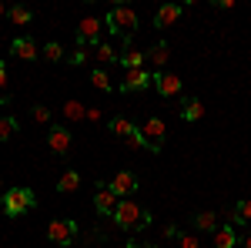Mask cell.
Returning a JSON list of instances; mask_svg holds the SVG:
<instances>
[{
    "mask_svg": "<svg viewBox=\"0 0 251 248\" xmlns=\"http://www.w3.org/2000/svg\"><path fill=\"white\" fill-rule=\"evenodd\" d=\"M114 221H117V228H124V231H137V228H144V225H151V215L141 208L137 201L121 198L114 208Z\"/></svg>",
    "mask_w": 251,
    "mask_h": 248,
    "instance_id": "obj_1",
    "label": "cell"
},
{
    "mask_svg": "<svg viewBox=\"0 0 251 248\" xmlns=\"http://www.w3.org/2000/svg\"><path fill=\"white\" fill-rule=\"evenodd\" d=\"M104 24H107V30L114 37H124V47H127L131 44V34L137 30V14L131 7H114V10H107Z\"/></svg>",
    "mask_w": 251,
    "mask_h": 248,
    "instance_id": "obj_2",
    "label": "cell"
},
{
    "mask_svg": "<svg viewBox=\"0 0 251 248\" xmlns=\"http://www.w3.org/2000/svg\"><path fill=\"white\" fill-rule=\"evenodd\" d=\"M3 211L10 215V218H20L24 211H30V208H37V194L30 188H10V191H3Z\"/></svg>",
    "mask_w": 251,
    "mask_h": 248,
    "instance_id": "obj_3",
    "label": "cell"
},
{
    "mask_svg": "<svg viewBox=\"0 0 251 248\" xmlns=\"http://www.w3.org/2000/svg\"><path fill=\"white\" fill-rule=\"evenodd\" d=\"M47 238H50L54 245H60V248L74 245V238H77V221H67V218L50 221V225H47Z\"/></svg>",
    "mask_w": 251,
    "mask_h": 248,
    "instance_id": "obj_4",
    "label": "cell"
},
{
    "mask_svg": "<svg viewBox=\"0 0 251 248\" xmlns=\"http://www.w3.org/2000/svg\"><path fill=\"white\" fill-rule=\"evenodd\" d=\"M141 134H144V144H148L151 151H161V148H164V138H168V124H164L161 117H148V121L141 124Z\"/></svg>",
    "mask_w": 251,
    "mask_h": 248,
    "instance_id": "obj_5",
    "label": "cell"
},
{
    "mask_svg": "<svg viewBox=\"0 0 251 248\" xmlns=\"http://www.w3.org/2000/svg\"><path fill=\"white\" fill-rule=\"evenodd\" d=\"M151 84H154V77L148 74L144 67H137V71H124L121 91H124V94H137V91H144V87H151Z\"/></svg>",
    "mask_w": 251,
    "mask_h": 248,
    "instance_id": "obj_6",
    "label": "cell"
},
{
    "mask_svg": "<svg viewBox=\"0 0 251 248\" xmlns=\"http://www.w3.org/2000/svg\"><path fill=\"white\" fill-rule=\"evenodd\" d=\"M107 188L114 191L117 198H127L131 191H137V174L134 171H117L111 181H107Z\"/></svg>",
    "mask_w": 251,
    "mask_h": 248,
    "instance_id": "obj_7",
    "label": "cell"
},
{
    "mask_svg": "<svg viewBox=\"0 0 251 248\" xmlns=\"http://www.w3.org/2000/svg\"><path fill=\"white\" fill-rule=\"evenodd\" d=\"M181 14H184L181 3H164V7H157V14H154V27H157V30H168L171 24H177Z\"/></svg>",
    "mask_w": 251,
    "mask_h": 248,
    "instance_id": "obj_8",
    "label": "cell"
},
{
    "mask_svg": "<svg viewBox=\"0 0 251 248\" xmlns=\"http://www.w3.org/2000/svg\"><path fill=\"white\" fill-rule=\"evenodd\" d=\"M47 144H50V151L67 154L71 151V131H67L64 124H54V128L47 131Z\"/></svg>",
    "mask_w": 251,
    "mask_h": 248,
    "instance_id": "obj_9",
    "label": "cell"
},
{
    "mask_svg": "<svg viewBox=\"0 0 251 248\" xmlns=\"http://www.w3.org/2000/svg\"><path fill=\"white\" fill-rule=\"evenodd\" d=\"M117 198L114 191L107 188V185H97V194H94V208L100 211V215H114V208H117Z\"/></svg>",
    "mask_w": 251,
    "mask_h": 248,
    "instance_id": "obj_10",
    "label": "cell"
},
{
    "mask_svg": "<svg viewBox=\"0 0 251 248\" xmlns=\"http://www.w3.org/2000/svg\"><path fill=\"white\" fill-rule=\"evenodd\" d=\"M97 37H100V20L97 17H84L77 24V44H94L97 47Z\"/></svg>",
    "mask_w": 251,
    "mask_h": 248,
    "instance_id": "obj_11",
    "label": "cell"
},
{
    "mask_svg": "<svg viewBox=\"0 0 251 248\" xmlns=\"http://www.w3.org/2000/svg\"><path fill=\"white\" fill-rule=\"evenodd\" d=\"M154 87H157V94H161V97H177V94H181V77L164 71V74L154 77Z\"/></svg>",
    "mask_w": 251,
    "mask_h": 248,
    "instance_id": "obj_12",
    "label": "cell"
},
{
    "mask_svg": "<svg viewBox=\"0 0 251 248\" xmlns=\"http://www.w3.org/2000/svg\"><path fill=\"white\" fill-rule=\"evenodd\" d=\"M10 51H14V54H17L20 60H34V57H37V44H34L30 37H17Z\"/></svg>",
    "mask_w": 251,
    "mask_h": 248,
    "instance_id": "obj_13",
    "label": "cell"
},
{
    "mask_svg": "<svg viewBox=\"0 0 251 248\" xmlns=\"http://www.w3.org/2000/svg\"><path fill=\"white\" fill-rule=\"evenodd\" d=\"M121 64H124V71H137V67H144V51H134V47L127 44L124 54H121Z\"/></svg>",
    "mask_w": 251,
    "mask_h": 248,
    "instance_id": "obj_14",
    "label": "cell"
},
{
    "mask_svg": "<svg viewBox=\"0 0 251 248\" xmlns=\"http://www.w3.org/2000/svg\"><path fill=\"white\" fill-rule=\"evenodd\" d=\"M238 245V235H234V225H225V228L214 231V248H234Z\"/></svg>",
    "mask_w": 251,
    "mask_h": 248,
    "instance_id": "obj_15",
    "label": "cell"
},
{
    "mask_svg": "<svg viewBox=\"0 0 251 248\" xmlns=\"http://www.w3.org/2000/svg\"><path fill=\"white\" fill-rule=\"evenodd\" d=\"M201 114H204V104H201L198 97H191V101H184V108H181V117H184L188 124H194V121H201Z\"/></svg>",
    "mask_w": 251,
    "mask_h": 248,
    "instance_id": "obj_16",
    "label": "cell"
},
{
    "mask_svg": "<svg viewBox=\"0 0 251 248\" xmlns=\"http://www.w3.org/2000/svg\"><path fill=\"white\" fill-rule=\"evenodd\" d=\"M111 134H117V138H131V134L137 131V124L134 121H127V117H111Z\"/></svg>",
    "mask_w": 251,
    "mask_h": 248,
    "instance_id": "obj_17",
    "label": "cell"
},
{
    "mask_svg": "<svg viewBox=\"0 0 251 248\" xmlns=\"http://www.w3.org/2000/svg\"><path fill=\"white\" fill-rule=\"evenodd\" d=\"M148 57H151V64H154V67H164V64L171 60V47L161 40V44H154V47L148 51Z\"/></svg>",
    "mask_w": 251,
    "mask_h": 248,
    "instance_id": "obj_18",
    "label": "cell"
},
{
    "mask_svg": "<svg viewBox=\"0 0 251 248\" xmlns=\"http://www.w3.org/2000/svg\"><path fill=\"white\" fill-rule=\"evenodd\" d=\"M80 188V174L77 171H64L57 178V191H64V194H71V191Z\"/></svg>",
    "mask_w": 251,
    "mask_h": 248,
    "instance_id": "obj_19",
    "label": "cell"
},
{
    "mask_svg": "<svg viewBox=\"0 0 251 248\" xmlns=\"http://www.w3.org/2000/svg\"><path fill=\"white\" fill-rule=\"evenodd\" d=\"M194 225H198V231H218V215L214 211H198Z\"/></svg>",
    "mask_w": 251,
    "mask_h": 248,
    "instance_id": "obj_20",
    "label": "cell"
},
{
    "mask_svg": "<svg viewBox=\"0 0 251 248\" xmlns=\"http://www.w3.org/2000/svg\"><path fill=\"white\" fill-rule=\"evenodd\" d=\"M64 117H67V121H87V108H84L80 101H67V104H64Z\"/></svg>",
    "mask_w": 251,
    "mask_h": 248,
    "instance_id": "obj_21",
    "label": "cell"
},
{
    "mask_svg": "<svg viewBox=\"0 0 251 248\" xmlns=\"http://www.w3.org/2000/svg\"><path fill=\"white\" fill-rule=\"evenodd\" d=\"M34 20V14H30V7H24V3H17V7H10V24H17V27H27Z\"/></svg>",
    "mask_w": 251,
    "mask_h": 248,
    "instance_id": "obj_22",
    "label": "cell"
},
{
    "mask_svg": "<svg viewBox=\"0 0 251 248\" xmlns=\"http://www.w3.org/2000/svg\"><path fill=\"white\" fill-rule=\"evenodd\" d=\"M94 57L100 60V64H114V60H121V54H117L111 44H97V47H94Z\"/></svg>",
    "mask_w": 251,
    "mask_h": 248,
    "instance_id": "obj_23",
    "label": "cell"
},
{
    "mask_svg": "<svg viewBox=\"0 0 251 248\" xmlns=\"http://www.w3.org/2000/svg\"><path fill=\"white\" fill-rule=\"evenodd\" d=\"M231 221H234V225H238V221H251V198H241V201L234 205Z\"/></svg>",
    "mask_w": 251,
    "mask_h": 248,
    "instance_id": "obj_24",
    "label": "cell"
},
{
    "mask_svg": "<svg viewBox=\"0 0 251 248\" xmlns=\"http://www.w3.org/2000/svg\"><path fill=\"white\" fill-rule=\"evenodd\" d=\"M17 117H10V114H3L0 117V141H10V138H14V134H17Z\"/></svg>",
    "mask_w": 251,
    "mask_h": 248,
    "instance_id": "obj_25",
    "label": "cell"
},
{
    "mask_svg": "<svg viewBox=\"0 0 251 248\" xmlns=\"http://www.w3.org/2000/svg\"><path fill=\"white\" fill-rule=\"evenodd\" d=\"M91 84H94L97 91H104V94H107V91H114V84H111V77L104 74L100 67H97V71H91Z\"/></svg>",
    "mask_w": 251,
    "mask_h": 248,
    "instance_id": "obj_26",
    "label": "cell"
},
{
    "mask_svg": "<svg viewBox=\"0 0 251 248\" xmlns=\"http://www.w3.org/2000/svg\"><path fill=\"white\" fill-rule=\"evenodd\" d=\"M44 57H47V60H60V57H64V47H60L57 40H50V44L44 47Z\"/></svg>",
    "mask_w": 251,
    "mask_h": 248,
    "instance_id": "obj_27",
    "label": "cell"
},
{
    "mask_svg": "<svg viewBox=\"0 0 251 248\" xmlns=\"http://www.w3.org/2000/svg\"><path fill=\"white\" fill-rule=\"evenodd\" d=\"M30 114H34L37 124H50V108H44V104H34V111H30Z\"/></svg>",
    "mask_w": 251,
    "mask_h": 248,
    "instance_id": "obj_28",
    "label": "cell"
},
{
    "mask_svg": "<svg viewBox=\"0 0 251 248\" xmlns=\"http://www.w3.org/2000/svg\"><path fill=\"white\" fill-rule=\"evenodd\" d=\"M71 64H74V67L87 64V44H77V47H74V54H71Z\"/></svg>",
    "mask_w": 251,
    "mask_h": 248,
    "instance_id": "obj_29",
    "label": "cell"
},
{
    "mask_svg": "<svg viewBox=\"0 0 251 248\" xmlns=\"http://www.w3.org/2000/svg\"><path fill=\"white\" fill-rule=\"evenodd\" d=\"M124 141H127V148H131V151H141V148H148V144H144V134H141V128H137L131 138H124Z\"/></svg>",
    "mask_w": 251,
    "mask_h": 248,
    "instance_id": "obj_30",
    "label": "cell"
},
{
    "mask_svg": "<svg viewBox=\"0 0 251 248\" xmlns=\"http://www.w3.org/2000/svg\"><path fill=\"white\" fill-rule=\"evenodd\" d=\"M177 248H198V238L194 235H177Z\"/></svg>",
    "mask_w": 251,
    "mask_h": 248,
    "instance_id": "obj_31",
    "label": "cell"
},
{
    "mask_svg": "<svg viewBox=\"0 0 251 248\" xmlns=\"http://www.w3.org/2000/svg\"><path fill=\"white\" fill-rule=\"evenodd\" d=\"M100 117H104V114H100V111H97V108H87V121H91V124H97V121H100Z\"/></svg>",
    "mask_w": 251,
    "mask_h": 248,
    "instance_id": "obj_32",
    "label": "cell"
},
{
    "mask_svg": "<svg viewBox=\"0 0 251 248\" xmlns=\"http://www.w3.org/2000/svg\"><path fill=\"white\" fill-rule=\"evenodd\" d=\"M3 87H7V64L0 60V91H3Z\"/></svg>",
    "mask_w": 251,
    "mask_h": 248,
    "instance_id": "obj_33",
    "label": "cell"
},
{
    "mask_svg": "<svg viewBox=\"0 0 251 248\" xmlns=\"http://www.w3.org/2000/svg\"><path fill=\"white\" fill-rule=\"evenodd\" d=\"M161 235H164V238H177V228H174V225H164V231H161Z\"/></svg>",
    "mask_w": 251,
    "mask_h": 248,
    "instance_id": "obj_34",
    "label": "cell"
},
{
    "mask_svg": "<svg viewBox=\"0 0 251 248\" xmlns=\"http://www.w3.org/2000/svg\"><path fill=\"white\" fill-rule=\"evenodd\" d=\"M214 7H221V10H231L234 0H214Z\"/></svg>",
    "mask_w": 251,
    "mask_h": 248,
    "instance_id": "obj_35",
    "label": "cell"
},
{
    "mask_svg": "<svg viewBox=\"0 0 251 248\" xmlns=\"http://www.w3.org/2000/svg\"><path fill=\"white\" fill-rule=\"evenodd\" d=\"M127 248H157V245H137V242H127Z\"/></svg>",
    "mask_w": 251,
    "mask_h": 248,
    "instance_id": "obj_36",
    "label": "cell"
},
{
    "mask_svg": "<svg viewBox=\"0 0 251 248\" xmlns=\"http://www.w3.org/2000/svg\"><path fill=\"white\" fill-rule=\"evenodd\" d=\"M241 245H245V248H251V231L245 235V238H241Z\"/></svg>",
    "mask_w": 251,
    "mask_h": 248,
    "instance_id": "obj_37",
    "label": "cell"
},
{
    "mask_svg": "<svg viewBox=\"0 0 251 248\" xmlns=\"http://www.w3.org/2000/svg\"><path fill=\"white\" fill-rule=\"evenodd\" d=\"M0 198H3V181H0Z\"/></svg>",
    "mask_w": 251,
    "mask_h": 248,
    "instance_id": "obj_38",
    "label": "cell"
},
{
    "mask_svg": "<svg viewBox=\"0 0 251 248\" xmlns=\"http://www.w3.org/2000/svg\"><path fill=\"white\" fill-rule=\"evenodd\" d=\"M0 17H3V3H0Z\"/></svg>",
    "mask_w": 251,
    "mask_h": 248,
    "instance_id": "obj_39",
    "label": "cell"
}]
</instances>
